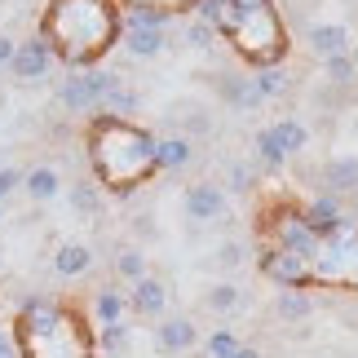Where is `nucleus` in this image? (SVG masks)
I'll return each mask as SVG.
<instances>
[{
	"instance_id": "58836bf2",
	"label": "nucleus",
	"mask_w": 358,
	"mask_h": 358,
	"mask_svg": "<svg viewBox=\"0 0 358 358\" xmlns=\"http://www.w3.org/2000/svg\"><path fill=\"white\" fill-rule=\"evenodd\" d=\"M230 358H266V354H261L257 345H239V350H235V354H230Z\"/></svg>"
},
{
	"instance_id": "4c0bfd02",
	"label": "nucleus",
	"mask_w": 358,
	"mask_h": 358,
	"mask_svg": "<svg viewBox=\"0 0 358 358\" xmlns=\"http://www.w3.org/2000/svg\"><path fill=\"white\" fill-rule=\"evenodd\" d=\"M133 230H137V239H150L155 235V226H150V217L142 213V217H133Z\"/></svg>"
},
{
	"instance_id": "a19ab883",
	"label": "nucleus",
	"mask_w": 358,
	"mask_h": 358,
	"mask_svg": "<svg viewBox=\"0 0 358 358\" xmlns=\"http://www.w3.org/2000/svg\"><path fill=\"white\" fill-rule=\"evenodd\" d=\"M0 270H5V248H0Z\"/></svg>"
},
{
	"instance_id": "aec40b11",
	"label": "nucleus",
	"mask_w": 358,
	"mask_h": 358,
	"mask_svg": "<svg viewBox=\"0 0 358 358\" xmlns=\"http://www.w3.org/2000/svg\"><path fill=\"white\" fill-rule=\"evenodd\" d=\"M159 173H182L190 159H195V142L182 133H169V137H159Z\"/></svg>"
},
{
	"instance_id": "2f4dec72",
	"label": "nucleus",
	"mask_w": 358,
	"mask_h": 358,
	"mask_svg": "<svg viewBox=\"0 0 358 358\" xmlns=\"http://www.w3.org/2000/svg\"><path fill=\"white\" fill-rule=\"evenodd\" d=\"M243 261H248V243H239V239H226V243L213 252V266H217V270H226V274H230V270H239Z\"/></svg>"
},
{
	"instance_id": "20e7f679",
	"label": "nucleus",
	"mask_w": 358,
	"mask_h": 358,
	"mask_svg": "<svg viewBox=\"0 0 358 358\" xmlns=\"http://www.w3.org/2000/svg\"><path fill=\"white\" fill-rule=\"evenodd\" d=\"M18 358H93L98 332L76 306L58 296H27L13 314Z\"/></svg>"
},
{
	"instance_id": "9b49d317",
	"label": "nucleus",
	"mask_w": 358,
	"mask_h": 358,
	"mask_svg": "<svg viewBox=\"0 0 358 358\" xmlns=\"http://www.w3.org/2000/svg\"><path fill=\"white\" fill-rule=\"evenodd\" d=\"M93 248L85 243V239H62L58 248H53V274H58V279H85V274L93 270Z\"/></svg>"
},
{
	"instance_id": "72a5a7b5",
	"label": "nucleus",
	"mask_w": 358,
	"mask_h": 358,
	"mask_svg": "<svg viewBox=\"0 0 358 358\" xmlns=\"http://www.w3.org/2000/svg\"><path fill=\"white\" fill-rule=\"evenodd\" d=\"M182 40H186L190 49H208L213 40H217V31H213V27L203 22V18H190V22H186V31H182Z\"/></svg>"
},
{
	"instance_id": "ea45409f",
	"label": "nucleus",
	"mask_w": 358,
	"mask_h": 358,
	"mask_svg": "<svg viewBox=\"0 0 358 358\" xmlns=\"http://www.w3.org/2000/svg\"><path fill=\"white\" fill-rule=\"evenodd\" d=\"M0 230H5V203H0Z\"/></svg>"
},
{
	"instance_id": "5701e85b",
	"label": "nucleus",
	"mask_w": 358,
	"mask_h": 358,
	"mask_svg": "<svg viewBox=\"0 0 358 358\" xmlns=\"http://www.w3.org/2000/svg\"><path fill=\"white\" fill-rule=\"evenodd\" d=\"M203 306H208L213 314H235V310H243V306H248V292H243L239 283L222 279V283H213L208 292H203Z\"/></svg>"
},
{
	"instance_id": "ddd939ff",
	"label": "nucleus",
	"mask_w": 358,
	"mask_h": 358,
	"mask_svg": "<svg viewBox=\"0 0 358 358\" xmlns=\"http://www.w3.org/2000/svg\"><path fill=\"white\" fill-rule=\"evenodd\" d=\"M306 49L314 53V58H336V53H350V27L345 22H314L306 31Z\"/></svg>"
},
{
	"instance_id": "473e14b6",
	"label": "nucleus",
	"mask_w": 358,
	"mask_h": 358,
	"mask_svg": "<svg viewBox=\"0 0 358 358\" xmlns=\"http://www.w3.org/2000/svg\"><path fill=\"white\" fill-rule=\"evenodd\" d=\"M213 133V115L203 111V106H186V115H182V137H208Z\"/></svg>"
},
{
	"instance_id": "f8f14e48",
	"label": "nucleus",
	"mask_w": 358,
	"mask_h": 358,
	"mask_svg": "<svg viewBox=\"0 0 358 358\" xmlns=\"http://www.w3.org/2000/svg\"><path fill=\"white\" fill-rule=\"evenodd\" d=\"M319 186H323V195H336V199L354 195L358 190V155H332L319 173Z\"/></svg>"
},
{
	"instance_id": "a878e982",
	"label": "nucleus",
	"mask_w": 358,
	"mask_h": 358,
	"mask_svg": "<svg viewBox=\"0 0 358 358\" xmlns=\"http://www.w3.org/2000/svg\"><path fill=\"white\" fill-rule=\"evenodd\" d=\"M252 85L261 93V102L283 98V93H287V71H283V66H261V71H252Z\"/></svg>"
},
{
	"instance_id": "9d476101",
	"label": "nucleus",
	"mask_w": 358,
	"mask_h": 358,
	"mask_svg": "<svg viewBox=\"0 0 358 358\" xmlns=\"http://www.w3.org/2000/svg\"><path fill=\"white\" fill-rule=\"evenodd\" d=\"M164 310H169V287H164V279L146 274V279H137L129 287V314L155 323V319H164Z\"/></svg>"
},
{
	"instance_id": "6ab92c4d",
	"label": "nucleus",
	"mask_w": 358,
	"mask_h": 358,
	"mask_svg": "<svg viewBox=\"0 0 358 358\" xmlns=\"http://www.w3.org/2000/svg\"><path fill=\"white\" fill-rule=\"evenodd\" d=\"M252 150H257V164H261L266 173H283V169H287V150H283V142H279V133H274V124L257 129Z\"/></svg>"
},
{
	"instance_id": "f03ea898",
	"label": "nucleus",
	"mask_w": 358,
	"mask_h": 358,
	"mask_svg": "<svg viewBox=\"0 0 358 358\" xmlns=\"http://www.w3.org/2000/svg\"><path fill=\"white\" fill-rule=\"evenodd\" d=\"M36 36L71 71L98 66L124 36V9L115 0H45Z\"/></svg>"
},
{
	"instance_id": "c756f323",
	"label": "nucleus",
	"mask_w": 358,
	"mask_h": 358,
	"mask_svg": "<svg viewBox=\"0 0 358 358\" xmlns=\"http://www.w3.org/2000/svg\"><path fill=\"white\" fill-rule=\"evenodd\" d=\"M129 341H133V327L129 323L98 327V350H106V354H124V350H129Z\"/></svg>"
},
{
	"instance_id": "f3484780",
	"label": "nucleus",
	"mask_w": 358,
	"mask_h": 358,
	"mask_svg": "<svg viewBox=\"0 0 358 358\" xmlns=\"http://www.w3.org/2000/svg\"><path fill=\"white\" fill-rule=\"evenodd\" d=\"M22 190H27V199L49 203V199H58V190H62V173L53 169V164H36V169L22 173Z\"/></svg>"
},
{
	"instance_id": "393cba45",
	"label": "nucleus",
	"mask_w": 358,
	"mask_h": 358,
	"mask_svg": "<svg viewBox=\"0 0 358 358\" xmlns=\"http://www.w3.org/2000/svg\"><path fill=\"white\" fill-rule=\"evenodd\" d=\"M274 133H279V142H283V150H287V159H292V155H306V146H310V129H306V120L283 115V120H274Z\"/></svg>"
},
{
	"instance_id": "bb28decb",
	"label": "nucleus",
	"mask_w": 358,
	"mask_h": 358,
	"mask_svg": "<svg viewBox=\"0 0 358 358\" xmlns=\"http://www.w3.org/2000/svg\"><path fill=\"white\" fill-rule=\"evenodd\" d=\"M137 106H142V98H137L133 89H124V80L115 76V85L106 89V102H102V111H111V115H133Z\"/></svg>"
},
{
	"instance_id": "423d86ee",
	"label": "nucleus",
	"mask_w": 358,
	"mask_h": 358,
	"mask_svg": "<svg viewBox=\"0 0 358 358\" xmlns=\"http://www.w3.org/2000/svg\"><path fill=\"white\" fill-rule=\"evenodd\" d=\"M111 85H115V76H111V71H98V66L71 71V76L58 85V106H62L66 115H98Z\"/></svg>"
},
{
	"instance_id": "1a4fd4ad",
	"label": "nucleus",
	"mask_w": 358,
	"mask_h": 358,
	"mask_svg": "<svg viewBox=\"0 0 358 358\" xmlns=\"http://www.w3.org/2000/svg\"><path fill=\"white\" fill-rule=\"evenodd\" d=\"M53 53H49V45L40 36H31V40H18V53H13V62H9V71H13V80H22V85H36V80H45L49 71H53Z\"/></svg>"
},
{
	"instance_id": "7ed1b4c3",
	"label": "nucleus",
	"mask_w": 358,
	"mask_h": 358,
	"mask_svg": "<svg viewBox=\"0 0 358 358\" xmlns=\"http://www.w3.org/2000/svg\"><path fill=\"white\" fill-rule=\"evenodd\" d=\"M195 13L252 71L283 66L292 53V36H287V22L279 13V0H199Z\"/></svg>"
},
{
	"instance_id": "7c9ffc66",
	"label": "nucleus",
	"mask_w": 358,
	"mask_h": 358,
	"mask_svg": "<svg viewBox=\"0 0 358 358\" xmlns=\"http://www.w3.org/2000/svg\"><path fill=\"white\" fill-rule=\"evenodd\" d=\"M323 66H327V80H332L336 89L354 85V76H358V62H354V53H336V58H327Z\"/></svg>"
},
{
	"instance_id": "e433bc0d",
	"label": "nucleus",
	"mask_w": 358,
	"mask_h": 358,
	"mask_svg": "<svg viewBox=\"0 0 358 358\" xmlns=\"http://www.w3.org/2000/svg\"><path fill=\"white\" fill-rule=\"evenodd\" d=\"M0 358H18V341H13V327H0Z\"/></svg>"
},
{
	"instance_id": "4468645a",
	"label": "nucleus",
	"mask_w": 358,
	"mask_h": 358,
	"mask_svg": "<svg viewBox=\"0 0 358 358\" xmlns=\"http://www.w3.org/2000/svg\"><path fill=\"white\" fill-rule=\"evenodd\" d=\"M301 208H306V222H310L314 235H336L345 222H354V217H345V208H341L336 195H319V199L301 203Z\"/></svg>"
},
{
	"instance_id": "79ce46f5",
	"label": "nucleus",
	"mask_w": 358,
	"mask_h": 358,
	"mask_svg": "<svg viewBox=\"0 0 358 358\" xmlns=\"http://www.w3.org/2000/svg\"><path fill=\"white\" fill-rule=\"evenodd\" d=\"M350 53H354V62H358V45H354V49H350Z\"/></svg>"
},
{
	"instance_id": "6e6552de",
	"label": "nucleus",
	"mask_w": 358,
	"mask_h": 358,
	"mask_svg": "<svg viewBox=\"0 0 358 358\" xmlns=\"http://www.w3.org/2000/svg\"><path fill=\"white\" fill-rule=\"evenodd\" d=\"M195 345H199L195 319H186V314H164V319H155V350L164 358H182Z\"/></svg>"
},
{
	"instance_id": "4be33fe9",
	"label": "nucleus",
	"mask_w": 358,
	"mask_h": 358,
	"mask_svg": "<svg viewBox=\"0 0 358 358\" xmlns=\"http://www.w3.org/2000/svg\"><path fill=\"white\" fill-rule=\"evenodd\" d=\"M124 13H164V18H186L199 9V0H115Z\"/></svg>"
},
{
	"instance_id": "c9c22d12",
	"label": "nucleus",
	"mask_w": 358,
	"mask_h": 358,
	"mask_svg": "<svg viewBox=\"0 0 358 358\" xmlns=\"http://www.w3.org/2000/svg\"><path fill=\"white\" fill-rule=\"evenodd\" d=\"M13 53H18V40H13L9 31H0V66H9Z\"/></svg>"
},
{
	"instance_id": "412c9836",
	"label": "nucleus",
	"mask_w": 358,
	"mask_h": 358,
	"mask_svg": "<svg viewBox=\"0 0 358 358\" xmlns=\"http://www.w3.org/2000/svg\"><path fill=\"white\" fill-rule=\"evenodd\" d=\"M111 270H115V279L120 283H137V279H146V274H150V266H146V252H142V248H137V243H120L115 248V257H111Z\"/></svg>"
},
{
	"instance_id": "37998d69",
	"label": "nucleus",
	"mask_w": 358,
	"mask_h": 358,
	"mask_svg": "<svg viewBox=\"0 0 358 358\" xmlns=\"http://www.w3.org/2000/svg\"><path fill=\"white\" fill-rule=\"evenodd\" d=\"M354 199H358V190H354Z\"/></svg>"
},
{
	"instance_id": "0eeeda50",
	"label": "nucleus",
	"mask_w": 358,
	"mask_h": 358,
	"mask_svg": "<svg viewBox=\"0 0 358 358\" xmlns=\"http://www.w3.org/2000/svg\"><path fill=\"white\" fill-rule=\"evenodd\" d=\"M182 203H186L190 222H222L230 213V190L222 182H190Z\"/></svg>"
},
{
	"instance_id": "a211bd4d",
	"label": "nucleus",
	"mask_w": 358,
	"mask_h": 358,
	"mask_svg": "<svg viewBox=\"0 0 358 358\" xmlns=\"http://www.w3.org/2000/svg\"><path fill=\"white\" fill-rule=\"evenodd\" d=\"M217 93H222L235 111H257L261 106V93L248 76H217Z\"/></svg>"
},
{
	"instance_id": "2eb2a0df",
	"label": "nucleus",
	"mask_w": 358,
	"mask_h": 358,
	"mask_svg": "<svg viewBox=\"0 0 358 358\" xmlns=\"http://www.w3.org/2000/svg\"><path fill=\"white\" fill-rule=\"evenodd\" d=\"M89 314H93V323H98V327L124 323V319H129V292H124V287H115V283L98 287V292H93V301H89Z\"/></svg>"
},
{
	"instance_id": "cd10ccee",
	"label": "nucleus",
	"mask_w": 358,
	"mask_h": 358,
	"mask_svg": "<svg viewBox=\"0 0 358 358\" xmlns=\"http://www.w3.org/2000/svg\"><path fill=\"white\" fill-rule=\"evenodd\" d=\"M226 190H235V195H252L257 190V169L243 159H230L226 164Z\"/></svg>"
},
{
	"instance_id": "f704fd0d",
	"label": "nucleus",
	"mask_w": 358,
	"mask_h": 358,
	"mask_svg": "<svg viewBox=\"0 0 358 358\" xmlns=\"http://www.w3.org/2000/svg\"><path fill=\"white\" fill-rule=\"evenodd\" d=\"M13 190H22V169H13V164H0V203H5Z\"/></svg>"
},
{
	"instance_id": "c85d7f7f",
	"label": "nucleus",
	"mask_w": 358,
	"mask_h": 358,
	"mask_svg": "<svg viewBox=\"0 0 358 358\" xmlns=\"http://www.w3.org/2000/svg\"><path fill=\"white\" fill-rule=\"evenodd\" d=\"M239 345H243V341L235 336V327H213L208 341H203V354H208V358H230Z\"/></svg>"
},
{
	"instance_id": "39448f33",
	"label": "nucleus",
	"mask_w": 358,
	"mask_h": 358,
	"mask_svg": "<svg viewBox=\"0 0 358 358\" xmlns=\"http://www.w3.org/2000/svg\"><path fill=\"white\" fill-rule=\"evenodd\" d=\"M358 292V217L336 235H323L310 257V292Z\"/></svg>"
},
{
	"instance_id": "b1692460",
	"label": "nucleus",
	"mask_w": 358,
	"mask_h": 358,
	"mask_svg": "<svg viewBox=\"0 0 358 358\" xmlns=\"http://www.w3.org/2000/svg\"><path fill=\"white\" fill-rule=\"evenodd\" d=\"M66 199H71V208L80 213V217H102V186L98 182H71L66 186Z\"/></svg>"
},
{
	"instance_id": "dca6fc26",
	"label": "nucleus",
	"mask_w": 358,
	"mask_h": 358,
	"mask_svg": "<svg viewBox=\"0 0 358 358\" xmlns=\"http://www.w3.org/2000/svg\"><path fill=\"white\" fill-rule=\"evenodd\" d=\"M314 314V296L306 287H279L274 292V319L279 323H306Z\"/></svg>"
},
{
	"instance_id": "f257e3e1",
	"label": "nucleus",
	"mask_w": 358,
	"mask_h": 358,
	"mask_svg": "<svg viewBox=\"0 0 358 358\" xmlns=\"http://www.w3.org/2000/svg\"><path fill=\"white\" fill-rule=\"evenodd\" d=\"M159 137L129 115L98 111L85 124V159L106 195H133L159 173Z\"/></svg>"
}]
</instances>
